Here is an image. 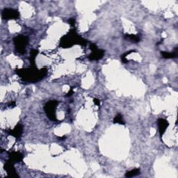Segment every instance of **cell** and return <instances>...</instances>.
I'll return each instance as SVG.
<instances>
[{
  "label": "cell",
  "mask_w": 178,
  "mask_h": 178,
  "mask_svg": "<svg viewBox=\"0 0 178 178\" xmlns=\"http://www.w3.org/2000/svg\"><path fill=\"white\" fill-rule=\"evenodd\" d=\"M23 81L27 83H36L42 80L47 74L46 68L38 69L36 66H30L28 68H20L15 70Z\"/></svg>",
  "instance_id": "1"
},
{
  "label": "cell",
  "mask_w": 178,
  "mask_h": 178,
  "mask_svg": "<svg viewBox=\"0 0 178 178\" xmlns=\"http://www.w3.org/2000/svg\"><path fill=\"white\" fill-rule=\"evenodd\" d=\"M88 41L80 36L77 33L76 29H72L67 34L64 35L60 40V47L62 48H70L75 45L86 46Z\"/></svg>",
  "instance_id": "2"
},
{
  "label": "cell",
  "mask_w": 178,
  "mask_h": 178,
  "mask_svg": "<svg viewBox=\"0 0 178 178\" xmlns=\"http://www.w3.org/2000/svg\"><path fill=\"white\" fill-rule=\"evenodd\" d=\"M15 48L20 55L26 52V47L29 44V38L23 35H19L13 38Z\"/></svg>",
  "instance_id": "3"
},
{
  "label": "cell",
  "mask_w": 178,
  "mask_h": 178,
  "mask_svg": "<svg viewBox=\"0 0 178 178\" xmlns=\"http://www.w3.org/2000/svg\"><path fill=\"white\" fill-rule=\"evenodd\" d=\"M59 104V102L56 100H50L44 106V111L48 118L52 121H56V109Z\"/></svg>",
  "instance_id": "4"
},
{
  "label": "cell",
  "mask_w": 178,
  "mask_h": 178,
  "mask_svg": "<svg viewBox=\"0 0 178 178\" xmlns=\"http://www.w3.org/2000/svg\"><path fill=\"white\" fill-rule=\"evenodd\" d=\"M90 49L91 50V54L89 55L88 58L91 61H99L102 59L104 56L105 51L103 50H100L97 48V45L94 43H91L90 45Z\"/></svg>",
  "instance_id": "5"
},
{
  "label": "cell",
  "mask_w": 178,
  "mask_h": 178,
  "mask_svg": "<svg viewBox=\"0 0 178 178\" xmlns=\"http://www.w3.org/2000/svg\"><path fill=\"white\" fill-rule=\"evenodd\" d=\"M2 17L4 20H16L20 17V13L17 10L6 8L2 11Z\"/></svg>",
  "instance_id": "6"
},
{
  "label": "cell",
  "mask_w": 178,
  "mask_h": 178,
  "mask_svg": "<svg viewBox=\"0 0 178 178\" xmlns=\"http://www.w3.org/2000/svg\"><path fill=\"white\" fill-rule=\"evenodd\" d=\"M14 163H13L9 159L4 164V169L6 170L7 172L8 177H19L20 176L17 173L16 170L14 167Z\"/></svg>",
  "instance_id": "7"
},
{
  "label": "cell",
  "mask_w": 178,
  "mask_h": 178,
  "mask_svg": "<svg viewBox=\"0 0 178 178\" xmlns=\"http://www.w3.org/2000/svg\"><path fill=\"white\" fill-rule=\"evenodd\" d=\"M7 133L13 137L18 138L22 136L23 133V125L20 123H18L15 126L13 130H9L7 131Z\"/></svg>",
  "instance_id": "8"
},
{
  "label": "cell",
  "mask_w": 178,
  "mask_h": 178,
  "mask_svg": "<svg viewBox=\"0 0 178 178\" xmlns=\"http://www.w3.org/2000/svg\"><path fill=\"white\" fill-rule=\"evenodd\" d=\"M157 125H158L160 136L162 137L164 133L166 132L168 127L169 126V123L164 118H159L157 120Z\"/></svg>",
  "instance_id": "9"
},
{
  "label": "cell",
  "mask_w": 178,
  "mask_h": 178,
  "mask_svg": "<svg viewBox=\"0 0 178 178\" xmlns=\"http://www.w3.org/2000/svg\"><path fill=\"white\" fill-rule=\"evenodd\" d=\"M23 159H24V154L20 153V152L15 151L9 154V160L14 164L22 161Z\"/></svg>",
  "instance_id": "10"
},
{
  "label": "cell",
  "mask_w": 178,
  "mask_h": 178,
  "mask_svg": "<svg viewBox=\"0 0 178 178\" xmlns=\"http://www.w3.org/2000/svg\"><path fill=\"white\" fill-rule=\"evenodd\" d=\"M177 48L176 47L174 50V51L172 52H168V51H161V55L162 56V57L164 59H175L177 57Z\"/></svg>",
  "instance_id": "11"
},
{
  "label": "cell",
  "mask_w": 178,
  "mask_h": 178,
  "mask_svg": "<svg viewBox=\"0 0 178 178\" xmlns=\"http://www.w3.org/2000/svg\"><path fill=\"white\" fill-rule=\"evenodd\" d=\"M124 38H125V40L131 41V42L134 43H138L139 41L141 40V38L139 36L134 34H128V33H125V34L124 35Z\"/></svg>",
  "instance_id": "12"
},
{
  "label": "cell",
  "mask_w": 178,
  "mask_h": 178,
  "mask_svg": "<svg viewBox=\"0 0 178 178\" xmlns=\"http://www.w3.org/2000/svg\"><path fill=\"white\" fill-rule=\"evenodd\" d=\"M38 54V51L35 49H32L30 51V56H29V61L31 63V66H36V58Z\"/></svg>",
  "instance_id": "13"
},
{
  "label": "cell",
  "mask_w": 178,
  "mask_h": 178,
  "mask_svg": "<svg viewBox=\"0 0 178 178\" xmlns=\"http://www.w3.org/2000/svg\"><path fill=\"white\" fill-rule=\"evenodd\" d=\"M139 174H140V169H133V170H131V171H127V172H126L125 177H133L136 176V175H138Z\"/></svg>",
  "instance_id": "14"
},
{
  "label": "cell",
  "mask_w": 178,
  "mask_h": 178,
  "mask_svg": "<svg viewBox=\"0 0 178 178\" xmlns=\"http://www.w3.org/2000/svg\"><path fill=\"white\" fill-rule=\"evenodd\" d=\"M113 123L115 124H120V125H125V121L123 120V116L120 113H118L116 116L115 118H113Z\"/></svg>",
  "instance_id": "15"
},
{
  "label": "cell",
  "mask_w": 178,
  "mask_h": 178,
  "mask_svg": "<svg viewBox=\"0 0 178 178\" xmlns=\"http://www.w3.org/2000/svg\"><path fill=\"white\" fill-rule=\"evenodd\" d=\"M136 50H130V51H127V52H125V54H123V55H121V61H122V62L123 63H127V62H128V60L127 59H126V57H127V56L130 55V54L131 53H132V52H135Z\"/></svg>",
  "instance_id": "16"
},
{
  "label": "cell",
  "mask_w": 178,
  "mask_h": 178,
  "mask_svg": "<svg viewBox=\"0 0 178 178\" xmlns=\"http://www.w3.org/2000/svg\"><path fill=\"white\" fill-rule=\"evenodd\" d=\"M74 93V91H73V87H71L70 88V91H69V92L68 93L66 94V97H70L72 95H73Z\"/></svg>",
  "instance_id": "17"
},
{
  "label": "cell",
  "mask_w": 178,
  "mask_h": 178,
  "mask_svg": "<svg viewBox=\"0 0 178 178\" xmlns=\"http://www.w3.org/2000/svg\"><path fill=\"white\" fill-rule=\"evenodd\" d=\"M68 23L72 26V27H74V25H75V20L73 18H70L68 20Z\"/></svg>",
  "instance_id": "18"
},
{
  "label": "cell",
  "mask_w": 178,
  "mask_h": 178,
  "mask_svg": "<svg viewBox=\"0 0 178 178\" xmlns=\"http://www.w3.org/2000/svg\"><path fill=\"white\" fill-rule=\"evenodd\" d=\"M15 106H16V104H15V102L14 101H12L8 104V107H9V108H13L15 107Z\"/></svg>",
  "instance_id": "19"
},
{
  "label": "cell",
  "mask_w": 178,
  "mask_h": 178,
  "mask_svg": "<svg viewBox=\"0 0 178 178\" xmlns=\"http://www.w3.org/2000/svg\"><path fill=\"white\" fill-rule=\"evenodd\" d=\"M93 102L95 103V104H96L97 106H100V100L98 99H97V98H94L93 99Z\"/></svg>",
  "instance_id": "20"
},
{
  "label": "cell",
  "mask_w": 178,
  "mask_h": 178,
  "mask_svg": "<svg viewBox=\"0 0 178 178\" xmlns=\"http://www.w3.org/2000/svg\"><path fill=\"white\" fill-rule=\"evenodd\" d=\"M66 138V136H62V137H59V140H62V141L65 140Z\"/></svg>",
  "instance_id": "21"
}]
</instances>
